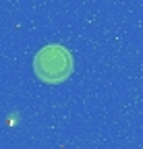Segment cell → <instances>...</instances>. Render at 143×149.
I'll return each mask as SVG.
<instances>
[{"instance_id":"cell-1","label":"cell","mask_w":143,"mask_h":149,"mask_svg":"<svg viewBox=\"0 0 143 149\" xmlns=\"http://www.w3.org/2000/svg\"><path fill=\"white\" fill-rule=\"evenodd\" d=\"M73 54L60 44H50L42 48L33 58L35 74L46 83H62L73 72Z\"/></svg>"}]
</instances>
